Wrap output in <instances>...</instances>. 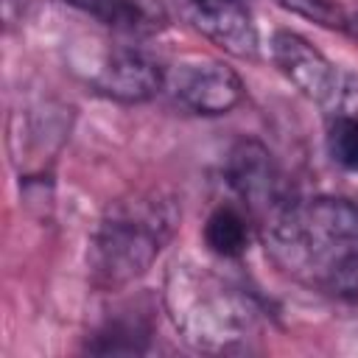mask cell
<instances>
[{
	"label": "cell",
	"mask_w": 358,
	"mask_h": 358,
	"mask_svg": "<svg viewBox=\"0 0 358 358\" xmlns=\"http://www.w3.org/2000/svg\"><path fill=\"white\" fill-rule=\"evenodd\" d=\"M266 255L291 280L358 305V207L347 199H294L257 227Z\"/></svg>",
	"instance_id": "1"
},
{
	"label": "cell",
	"mask_w": 358,
	"mask_h": 358,
	"mask_svg": "<svg viewBox=\"0 0 358 358\" xmlns=\"http://www.w3.org/2000/svg\"><path fill=\"white\" fill-rule=\"evenodd\" d=\"M165 310L176 333L201 352H252L263 336V305L235 280L190 260L165 274Z\"/></svg>",
	"instance_id": "2"
},
{
	"label": "cell",
	"mask_w": 358,
	"mask_h": 358,
	"mask_svg": "<svg viewBox=\"0 0 358 358\" xmlns=\"http://www.w3.org/2000/svg\"><path fill=\"white\" fill-rule=\"evenodd\" d=\"M182 201L168 187H143L115 199L90 238V280L101 291L137 282L173 241Z\"/></svg>",
	"instance_id": "3"
},
{
	"label": "cell",
	"mask_w": 358,
	"mask_h": 358,
	"mask_svg": "<svg viewBox=\"0 0 358 358\" xmlns=\"http://www.w3.org/2000/svg\"><path fill=\"white\" fill-rule=\"evenodd\" d=\"M224 176L257 227L296 199L285 171L280 168L274 154L257 140L243 137L229 148Z\"/></svg>",
	"instance_id": "4"
},
{
	"label": "cell",
	"mask_w": 358,
	"mask_h": 358,
	"mask_svg": "<svg viewBox=\"0 0 358 358\" xmlns=\"http://www.w3.org/2000/svg\"><path fill=\"white\" fill-rule=\"evenodd\" d=\"M271 62L274 67L313 103L330 109V112H344L341 103L350 95L347 76L333 64L316 45H310L302 34L296 31H277L271 36Z\"/></svg>",
	"instance_id": "5"
},
{
	"label": "cell",
	"mask_w": 358,
	"mask_h": 358,
	"mask_svg": "<svg viewBox=\"0 0 358 358\" xmlns=\"http://www.w3.org/2000/svg\"><path fill=\"white\" fill-rule=\"evenodd\" d=\"M165 92L187 112L215 117L232 112L243 101L246 87L229 64L193 56L165 67Z\"/></svg>",
	"instance_id": "6"
},
{
	"label": "cell",
	"mask_w": 358,
	"mask_h": 358,
	"mask_svg": "<svg viewBox=\"0 0 358 358\" xmlns=\"http://www.w3.org/2000/svg\"><path fill=\"white\" fill-rule=\"evenodd\" d=\"M87 81L112 101L143 103L165 90V67L143 48L112 42L87 70Z\"/></svg>",
	"instance_id": "7"
},
{
	"label": "cell",
	"mask_w": 358,
	"mask_h": 358,
	"mask_svg": "<svg viewBox=\"0 0 358 358\" xmlns=\"http://www.w3.org/2000/svg\"><path fill=\"white\" fill-rule=\"evenodd\" d=\"M193 28L235 59H257L260 34L243 0H187Z\"/></svg>",
	"instance_id": "8"
},
{
	"label": "cell",
	"mask_w": 358,
	"mask_h": 358,
	"mask_svg": "<svg viewBox=\"0 0 358 358\" xmlns=\"http://www.w3.org/2000/svg\"><path fill=\"white\" fill-rule=\"evenodd\" d=\"M95 22L126 34V36H154L168 25V8L162 0H62Z\"/></svg>",
	"instance_id": "9"
},
{
	"label": "cell",
	"mask_w": 358,
	"mask_h": 358,
	"mask_svg": "<svg viewBox=\"0 0 358 358\" xmlns=\"http://www.w3.org/2000/svg\"><path fill=\"white\" fill-rule=\"evenodd\" d=\"M151 310H140L134 305L103 319L98 330L87 338L84 350L95 355H140L151 350Z\"/></svg>",
	"instance_id": "10"
},
{
	"label": "cell",
	"mask_w": 358,
	"mask_h": 358,
	"mask_svg": "<svg viewBox=\"0 0 358 358\" xmlns=\"http://www.w3.org/2000/svg\"><path fill=\"white\" fill-rule=\"evenodd\" d=\"M257 224L255 218L246 213L243 204H218L207 221H204V243L213 255L224 257V260H235L241 255H246L252 235H255Z\"/></svg>",
	"instance_id": "11"
},
{
	"label": "cell",
	"mask_w": 358,
	"mask_h": 358,
	"mask_svg": "<svg viewBox=\"0 0 358 358\" xmlns=\"http://www.w3.org/2000/svg\"><path fill=\"white\" fill-rule=\"evenodd\" d=\"M324 145L333 165H338L347 173H358V115L333 112L327 123Z\"/></svg>",
	"instance_id": "12"
},
{
	"label": "cell",
	"mask_w": 358,
	"mask_h": 358,
	"mask_svg": "<svg viewBox=\"0 0 358 358\" xmlns=\"http://www.w3.org/2000/svg\"><path fill=\"white\" fill-rule=\"evenodd\" d=\"M280 8L296 14V17H305V20H313L319 25H327V28H344L347 20L341 14V8L333 3V0H274Z\"/></svg>",
	"instance_id": "13"
}]
</instances>
